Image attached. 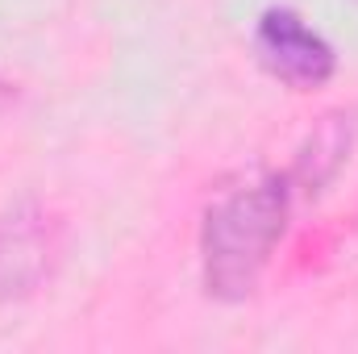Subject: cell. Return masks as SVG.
<instances>
[{"label":"cell","mask_w":358,"mask_h":354,"mask_svg":"<svg viewBox=\"0 0 358 354\" xmlns=\"http://www.w3.org/2000/svg\"><path fill=\"white\" fill-rule=\"evenodd\" d=\"M355 138H358V113L355 108L325 113V117L313 125V134L304 138V146L296 150V163L287 167L296 192H304V196L325 192V187L334 183V176L346 167Z\"/></svg>","instance_id":"cell-4"},{"label":"cell","mask_w":358,"mask_h":354,"mask_svg":"<svg viewBox=\"0 0 358 354\" xmlns=\"http://www.w3.org/2000/svg\"><path fill=\"white\" fill-rule=\"evenodd\" d=\"M296 183L287 171L217 196L200 221V283L217 304H246L287 234Z\"/></svg>","instance_id":"cell-1"},{"label":"cell","mask_w":358,"mask_h":354,"mask_svg":"<svg viewBox=\"0 0 358 354\" xmlns=\"http://www.w3.org/2000/svg\"><path fill=\"white\" fill-rule=\"evenodd\" d=\"M67 221L42 204L21 200L0 213V304L34 300L63 267Z\"/></svg>","instance_id":"cell-2"},{"label":"cell","mask_w":358,"mask_h":354,"mask_svg":"<svg viewBox=\"0 0 358 354\" xmlns=\"http://www.w3.org/2000/svg\"><path fill=\"white\" fill-rule=\"evenodd\" d=\"M255 59L271 80L287 84L292 92H317L338 76L334 42L313 29L296 8H267L255 21Z\"/></svg>","instance_id":"cell-3"}]
</instances>
